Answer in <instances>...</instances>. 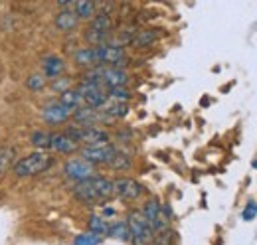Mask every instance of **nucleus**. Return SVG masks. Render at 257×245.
Masks as SVG:
<instances>
[{
  "mask_svg": "<svg viewBox=\"0 0 257 245\" xmlns=\"http://www.w3.org/2000/svg\"><path fill=\"white\" fill-rule=\"evenodd\" d=\"M131 164H133V160H131V156H127L125 153H117L115 158L109 162V166L115 168V170H127V168H131Z\"/></svg>",
  "mask_w": 257,
  "mask_h": 245,
  "instance_id": "5701e85b",
  "label": "nucleus"
},
{
  "mask_svg": "<svg viewBox=\"0 0 257 245\" xmlns=\"http://www.w3.org/2000/svg\"><path fill=\"white\" fill-rule=\"evenodd\" d=\"M101 241V237L95 235V233H81V235H77V239H75V243L73 245H97Z\"/></svg>",
  "mask_w": 257,
  "mask_h": 245,
  "instance_id": "393cba45",
  "label": "nucleus"
},
{
  "mask_svg": "<svg viewBox=\"0 0 257 245\" xmlns=\"http://www.w3.org/2000/svg\"><path fill=\"white\" fill-rule=\"evenodd\" d=\"M65 135L83 147H95V145L109 143V133L99 127H71L65 131Z\"/></svg>",
  "mask_w": 257,
  "mask_h": 245,
  "instance_id": "20e7f679",
  "label": "nucleus"
},
{
  "mask_svg": "<svg viewBox=\"0 0 257 245\" xmlns=\"http://www.w3.org/2000/svg\"><path fill=\"white\" fill-rule=\"evenodd\" d=\"M71 115H73V111H69L67 107H64L60 101L48 103V105L44 107V111H42V117H44V121L48 122V125H62V122L67 121Z\"/></svg>",
  "mask_w": 257,
  "mask_h": 245,
  "instance_id": "6e6552de",
  "label": "nucleus"
},
{
  "mask_svg": "<svg viewBox=\"0 0 257 245\" xmlns=\"http://www.w3.org/2000/svg\"><path fill=\"white\" fill-rule=\"evenodd\" d=\"M79 153H81V158L85 162L95 166V164H109L119 151L115 145L105 143V145H95V147H83V149H79Z\"/></svg>",
  "mask_w": 257,
  "mask_h": 245,
  "instance_id": "39448f33",
  "label": "nucleus"
},
{
  "mask_svg": "<svg viewBox=\"0 0 257 245\" xmlns=\"http://www.w3.org/2000/svg\"><path fill=\"white\" fill-rule=\"evenodd\" d=\"M50 139H52V133L36 131V133H32V137H30V143H32L34 149H38V151H44V153H46V149H50Z\"/></svg>",
  "mask_w": 257,
  "mask_h": 245,
  "instance_id": "aec40b11",
  "label": "nucleus"
},
{
  "mask_svg": "<svg viewBox=\"0 0 257 245\" xmlns=\"http://www.w3.org/2000/svg\"><path fill=\"white\" fill-rule=\"evenodd\" d=\"M64 107H67L69 111H77V109H81V107H85L83 105V97H81V93L77 91V89H67V91L60 93V99H58Z\"/></svg>",
  "mask_w": 257,
  "mask_h": 245,
  "instance_id": "2eb2a0df",
  "label": "nucleus"
},
{
  "mask_svg": "<svg viewBox=\"0 0 257 245\" xmlns=\"http://www.w3.org/2000/svg\"><path fill=\"white\" fill-rule=\"evenodd\" d=\"M64 172L67 178H71V180H75V182H83V180L93 178L95 168H93L89 162H85L83 158H71V160L65 162Z\"/></svg>",
  "mask_w": 257,
  "mask_h": 245,
  "instance_id": "0eeeda50",
  "label": "nucleus"
},
{
  "mask_svg": "<svg viewBox=\"0 0 257 245\" xmlns=\"http://www.w3.org/2000/svg\"><path fill=\"white\" fill-rule=\"evenodd\" d=\"M65 71V61L60 56H48L42 60V75L46 79H58Z\"/></svg>",
  "mask_w": 257,
  "mask_h": 245,
  "instance_id": "9b49d317",
  "label": "nucleus"
},
{
  "mask_svg": "<svg viewBox=\"0 0 257 245\" xmlns=\"http://www.w3.org/2000/svg\"><path fill=\"white\" fill-rule=\"evenodd\" d=\"M113 186H115V194L123 200H137L145 192V188L133 178H117Z\"/></svg>",
  "mask_w": 257,
  "mask_h": 245,
  "instance_id": "1a4fd4ad",
  "label": "nucleus"
},
{
  "mask_svg": "<svg viewBox=\"0 0 257 245\" xmlns=\"http://www.w3.org/2000/svg\"><path fill=\"white\" fill-rule=\"evenodd\" d=\"M54 24H56V28L60 32H71L77 28L79 18H77V14L73 10H62V12H58Z\"/></svg>",
  "mask_w": 257,
  "mask_h": 245,
  "instance_id": "f8f14e48",
  "label": "nucleus"
},
{
  "mask_svg": "<svg viewBox=\"0 0 257 245\" xmlns=\"http://www.w3.org/2000/svg\"><path fill=\"white\" fill-rule=\"evenodd\" d=\"M67 83H69V81H67L65 77H58V79H54V89H56V91H60V93L67 91V89H69V87H67Z\"/></svg>",
  "mask_w": 257,
  "mask_h": 245,
  "instance_id": "a878e982",
  "label": "nucleus"
},
{
  "mask_svg": "<svg viewBox=\"0 0 257 245\" xmlns=\"http://www.w3.org/2000/svg\"><path fill=\"white\" fill-rule=\"evenodd\" d=\"M73 196L83 204H101L115 196V186H113V180L109 178L93 176L89 180L75 184Z\"/></svg>",
  "mask_w": 257,
  "mask_h": 245,
  "instance_id": "f257e3e1",
  "label": "nucleus"
},
{
  "mask_svg": "<svg viewBox=\"0 0 257 245\" xmlns=\"http://www.w3.org/2000/svg\"><path fill=\"white\" fill-rule=\"evenodd\" d=\"M50 151H56V153H62V154H73L79 151V145L71 137H67L65 133H52Z\"/></svg>",
  "mask_w": 257,
  "mask_h": 245,
  "instance_id": "9d476101",
  "label": "nucleus"
},
{
  "mask_svg": "<svg viewBox=\"0 0 257 245\" xmlns=\"http://www.w3.org/2000/svg\"><path fill=\"white\" fill-rule=\"evenodd\" d=\"M14 158H16V151L10 147L0 149V176H4L10 168H14Z\"/></svg>",
  "mask_w": 257,
  "mask_h": 245,
  "instance_id": "a211bd4d",
  "label": "nucleus"
},
{
  "mask_svg": "<svg viewBox=\"0 0 257 245\" xmlns=\"http://www.w3.org/2000/svg\"><path fill=\"white\" fill-rule=\"evenodd\" d=\"M79 20H93V16L97 14V2H87V0H81V2H75V10Z\"/></svg>",
  "mask_w": 257,
  "mask_h": 245,
  "instance_id": "f3484780",
  "label": "nucleus"
},
{
  "mask_svg": "<svg viewBox=\"0 0 257 245\" xmlns=\"http://www.w3.org/2000/svg\"><path fill=\"white\" fill-rule=\"evenodd\" d=\"M157 38H159V34L155 30H139L135 32V36L131 40V46H135V48H147V46L155 44Z\"/></svg>",
  "mask_w": 257,
  "mask_h": 245,
  "instance_id": "dca6fc26",
  "label": "nucleus"
},
{
  "mask_svg": "<svg viewBox=\"0 0 257 245\" xmlns=\"http://www.w3.org/2000/svg\"><path fill=\"white\" fill-rule=\"evenodd\" d=\"M89 30L101 32V34H113V18L109 12H97L91 20Z\"/></svg>",
  "mask_w": 257,
  "mask_h": 245,
  "instance_id": "4468645a",
  "label": "nucleus"
},
{
  "mask_svg": "<svg viewBox=\"0 0 257 245\" xmlns=\"http://www.w3.org/2000/svg\"><path fill=\"white\" fill-rule=\"evenodd\" d=\"M133 95L128 91L127 87H115V89H109L107 91V99L111 101H117V103H127Z\"/></svg>",
  "mask_w": 257,
  "mask_h": 245,
  "instance_id": "4be33fe9",
  "label": "nucleus"
},
{
  "mask_svg": "<svg viewBox=\"0 0 257 245\" xmlns=\"http://www.w3.org/2000/svg\"><path fill=\"white\" fill-rule=\"evenodd\" d=\"M255 214H257V204L255 202H249L247 208H245V212H243V219H251Z\"/></svg>",
  "mask_w": 257,
  "mask_h": 245,
  "instance_id": "bb28decb",
  "label": "nucleus"
},
{
  "mask_svg": "<svg viewBox=\"0 0 257 245\" xmlns=\"http://www.w3.org/2000/svg\"><path fill=\"white\" fill-rule=\"evenodd\" d=\"M143 215L149 219V223H151V227H153L155 235L168 229V215H166V210L162 208L159 200H155V198H153V200H149V202L145 204Z\"/></svg>",
  "mask_w": 257,
  "mask_h": 245,
  "instance_id": "423d86ee",
  "label": "nucleus"
},
{
  "mask_svg": "<svg viewBox=\"0 0 257 245\" xmlns=\"http://www.w3.org/2000/svg\"><path fill=\"white\" fill-rule=\"evenodd\" d=\"M107 229H109V225H107V221H105V217H101V215H91L89 217V231L91 233H95V235H103V233H107Z\"/></svg>",
  "mask_w": 257,
  "mask_h": 245,
  "instance_id": "412c9836",
  "label": "nucleus"
},
{
  "mask_svg": "<svg viewBox=\"0 0 257 245\" xmlns=\"http://www.w3.org/2000/svg\"><path fill=\"white\" fill-rule=\"evenodd\" d=\"M127 225L133 245H151L155 241V231H153L149 219L143 215V212H139V210L131 212L127 217Z\"/></svg>",
  "mask_w": 257,
  "mask_h": 245,
  "instance_id": "7ed1b4c3",
  "label": "nucleus"
},
{
  "mask_svg": "<svg viewBox=\"0 0 257 245\" xmlns=\"http://www.w3.org/2000/svg\"><path fill=\"white\" fill-rule=\"evenodd\" d=\"M26 87H28L30 91H42V89L46 87V77H44L42 73H34V75H30V77L26 79Z\"/></svg>",
  "mask_w": 257,
  "mask_h": 245,
  "instance_id": "b1692460",
  "label": "nucleus"
},
{
  "mask_svg": "<svg viewBox=\"0 0 257 245\" xmlns=\"http://www.w3.org/2000/svg\"><path fill=\"white\" fill-rule=\"evenodd\" d=\"M54 164V156L44 151H36V153L28 154L24 158H20L16 164H14V174L18 178H32V176H38L46 170H50Z\"/></svg>",
  "mask_w": 257,
  "mask_h": 245,
  "instance_id": "f03ea898",
  "label": "nucleus"
},
{
  "mask_svg": "<svg viewBox=\"0 0 257 245\" xmlns=\"http://www.w3.org/2000/svg\"><path fill=\"white\" fill-rule=\"evenodd\" d=\"M107 233L115 239H121V241H131V231H128L127 221H115L113 225H109Z\"/></svg>",
  "mask_w": 257,
  "mask_h": 245,
  "instance_id": "6ab92c4d",
  "label": "nucleus"
},
{
  "mask_svg": "<svg viewBox=\"0 0 257 245\" xmlns=\"http://www.w3.org/2000/svg\"><path fill=\"white\" fill-rule=\"evenodd\" d=\"M73 61L81 67H87V69H95L99 67L97 63V54H95V48H83V50H77L73 54Z\"/></svg>",
  "mask_w": 257,
  "mask_h": 245,
  "instance_id": "ddd939ff",
  "label": "nucleus"
}]
</instances>
